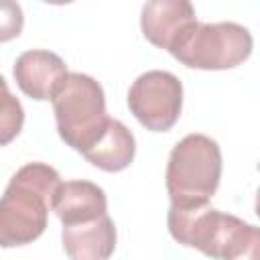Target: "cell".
Masks as SVG:
<instances>
[{
    "mask_svg": "<svg viewBox=\"0 0 260 260\" xmlns=\"http://www.w3.org/2000/svg\"><path fill=\"white\" fill-rule=\"evenodd\" d=\"M169 234L187 248H197L209 258H258L260 230L244 219L213 209L207 203H171L167 215Z\"/></svg>",
    "mask_w": 260,
    "mask_h": 260,
    "instance_id": "obj_1",
    "label": "cell"
},
{
    "mask_svg": "<svg viewBox=\"0 0 260 260\" xmlns=\"http://www.w3.org/2000/svg\"><path fill=\"white\" fill-rule=\"evenodd\" d=\"M59 173L45 162L20 167L0 197V248L26 246L43 236Z\"/></svg>",
    "mask_w": 260,
    "mask_h": 260,
    "instance_id": "obj_2",
    "label": "cell"
},
{
    "mask_svg": "<svg viewBox=\"0 0 260 260\" xmlns=\"http://www.w3.org/2000/svg\"><path fill=\"white\" fill-rule=\"evenodd\" d=\"M61 140L77 152L89 150L108 126L102 85L85 73H67L51 95Z\"/></svg>",
    "mask_w": 260,
    "mask_h": 260,
    "instance_id": "obj_3",
    "label": "cell"
},
{
    "mask_svg": "<svg viewBox=\"0 0 260 260\" xmlns=\"http://www.w3.org/2000/svg\"><path fill=\"white\" fill-rule=\"evenodd\" d=\"M219 179L221 150L213 138L205 134H187L173 146L165 175L171 203H207L215 195Z\"/></svg>",
    "mask_w": 260,
    "mask_h": 260,
    "instance_id": "obj_4",
    "label": "cell"
},
{
    "mask_svg": "<svg viewBox=\"0 0 260 260\" xmlns=\"http://www.w3.org/2000/svg\"><path fill=\"white\" fill-rule=\"evenodd\" d=\"M252 47L250 30L238 22H195L169 53L185 67L219 71L242 65Z\"/></svg>",
    "mask_w": 260,
    "mask_h": 260,
    "instance_id": "obj_5",
    "label": "cell"
},
{
    "mask_svg": "<svg viewBox=\"0 0 260 260\" xmlns=\"http://www.w3.org/2000/svg\"><path fill=\"white\" fill-rule=\"evenodd\" d=\"M128 108L146 130L167 132L181 116L183 83L169 71H146L130 85Z\"/></svg>",
    "mask_w": 260,
    "mask_h": 260,
    "instance_id": "obj_6",
    "label": "cell"
},
{
    "mask_svg": "<svg viewBox=\"0 0 260 260\" xmlns=\"http://www.w3.org/2000/svg\"><path fill=\"white\" fill-rule=\"evenodd\" d=\"M197 22L191 0H146L140 12V28L146 41L169 51Z\"/></svg>",
    "mask_w": 260,
    "mask_h": 260,
    "instance_id": "obj_7",
    "label": "cell"
},
{
    "mask_svg": "<svg viewBox=\"0 0 260 260\" xmlns=\"http://www.w3.org/2000/svg\"><path fill=\"white\" fill-rule=\"evenodd\" d=\"M67 73L69 71L65 61L57 53L43 49L24 51L22 55H18L12 69V75L20 91L37 102L51 100L53 91Z\"/></svg>",
    "mask_w": 260,
    "mask_h": 260,
    "instance_id": "obj_8",
    "label": "cell"
},
{
    "mask_svg": "<svg viewBox=\"0 0 260 260\" xmlns=\"http://www.w3.org/2000/svg\"><path fill=\"white\" fill-rule=\"evenodd\" d=\"M61 242L71 260H106L116 250V225L104 213L89 221L63 225Z\"/></svg>",
    "mask_w": 260,
    "mask_h": 260,
    "instance_id": "obj_9",
    "label": "cell"
},
{
    "mask_svg": "<svg viewBox=\"0 0 260 260\" xmlns=\"http://www.w3.org/2000/svg\"><path fill=\"white\" fill-rule=\"evenodd\" d=\"M51 209L63 225H73L108 213V199L104 189L91 181H61Z\"/></svg>",
    "mask_w": 260,
    "mask_h": 260,
    "instance_id": "obj_10",
    "label": "cell"
},
{
    "mask_svg": "<svg viewBox=\"0 0 260 260\" xmlns=\"http://www.w3.org/2000/svg\"><path fill=\"white\" fill-rule=\"evenodd\" d=\"M136 154L134 134L120 122L110 118L100 140L83 152L85 160L106 173H118L130 167Z\"/></svg>",
    "mask_w": 260,
    "mask_h": 260,
    "instance_id": "obj_11",
    "label": "cell"
},
{
    "mask_svg": "<svg viewBox=\"0 0 260 260\" xmlns=\"http://www.w3.org/2000/svg\"><path fill=\"white\" fill-rule=\"evenodd\" d=\"M24 110L18 98H14L6 85V79L0 75V146L10 144L22 130Z\"/></svg>",
    "mask_w": 260,
    "mask_h": 260,
    "instance_id": "obj_12",
    "label": "cell"
},
{
    "mask_svg": "<svg viewBox=\"0 0 260 260\" xmlns=\"http://www.w3.org/2000/svg\"><path fill=\"white\" fill-rule=\"evenodd\" d=\"M24 14L16 0H0V43H8L22 32Z\"/></svg>",
    "mask_w": 260,
    "mask_h": 260,
    "instance_id": "obj_13",
    "label": "cell"
},
{
    "mask_svg": "<svg viewBox=\"0 0 260 260\" xmlns=\"http://www.w3.org/2000/svg\"><path fill=\"white\" fill-rule=\"evenodd\" d=\"M47 4H55V6H63V4H71L73 0H43Z\"/></svg>",
    "mask_w": 260,
    "mask_h": 260,
    "instance_id": "obj_14",
    "label": "cell"
}]
</instances>
